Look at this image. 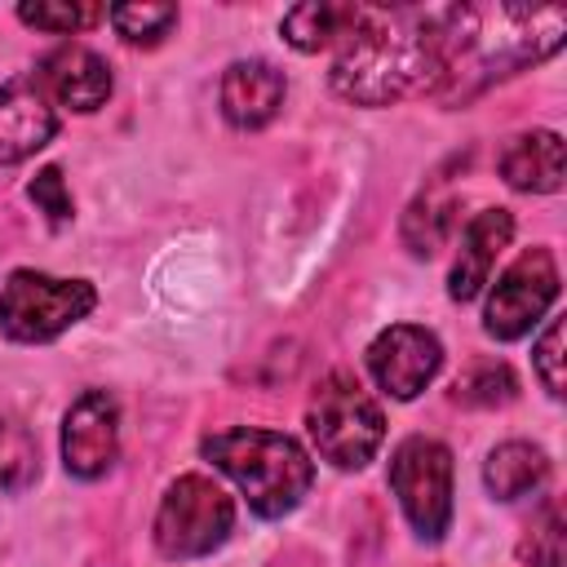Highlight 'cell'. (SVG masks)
Returning <instances> with one entry per match:
<instances>
[{
	"mask_svg": "<svg viewBox=\"0 0 567 567\" xmlns=\"http://www.w3.org/2000/svg\"><path fill=\"white\" fill-rule=\"evenodd\" d=\"M106 18L128 44H159L177 22V4H115Z\"/></svg>",
	"mask_w": 567,
	"mask_h": 567,
	"instance_id": "44dd1931",
	"label": "cell"
},
{
	"mask_svg": "<svg viewBox=\"0 0 567 567\" xmlns=\"http://www.w3.org/2000/svg\"><path fill=\"white\" fill-rule=\"evenodd\" d=\"M443 368V346L430 328L390 323L368 346V372L390 399H416Z\"/></svg>",
	"mask_w": 567,
	"mask_h": 567,
	"instance_id": "9c48e42d",
	"label": "cell"
},
{
	"mask_svg": "<svg viewBox=\"0 0 567 567\" xmlns=\"http://www.w3.org/2000/svg\"><path fill=\"white\" fill-rule=\"evenodd\" d=\"M204 456L239 483V492L248 496L252 514L261 518H284L301 505V496L315 483V461L306 456V447L288 434L275 430H221L204 439Z\"/></svg>",
	"mask_w": 567,
	"mask_h": 567,
	"instance_id": "3957f363",
	"label": "cell"
},
{
	"mask_svg": "<svg viewBox=\"0 0 567 567\" xmlns=\"http://www.w3.org/2000/svg\"><path fill=\"white\" fill-rule=\"evenodd\" d=\"M40 470L35 439L22 421L0 416V492H22Z\"/></svg>",
	"mask_w": 567,
	"mask_h": 567,
	"instance_id": "d6986e66",
	"label": "cell"
},
{
	"mask_svg": "<svg viewBox=\"0 0 567 567\" xmlns=\"http://www.w3.org/2000/svg\"><path fill=\"white\" fill-rule=\"evenodd\" d=\"M306 425L319 456L332 461L337 470H363L385 439V416L354 372H328L315 385Z\"/></svg>",
	"mask_w": 567,
	"mask_h": 567,
	"instance_id": "277c9868",
	"label": "cell"
},
{
	"mask_svg": "<svg viewBox=\"0 0 567 567\" xmlns=\"http://www.w3.org/2000/svg\"><path fill=\"white\" fill-rule=\"evenodd\" d=\"M452 208H456V204H452L447 195H434V190L416 195L412 208L403 213V244H408L416 257L439 252L443 239H447V230H452Z\"/></svg>",
	"mask_w": 567,
	"mask_h": 567,
	"instance_id": "ac0fdd59",
	"label": "cell"
},
{
	"mask_svg": "<svg viewBox=\"0 0 567 567\" xmlns=\"http://www.w3.org/2000/svg\"><path fill=\"white\" fill-rule=\"evenodd\" d=\"M509 235H514V217L505 208L474 213V221L461 230V248H456V261H452V279H447L452 301H470V297L483 292L501 248L509 244Z\"/></svg>",
	"mask_w": 567,
	"mask_h": 567,
	"instance_id": "4fadbf2b",
	"label": "cell"
},
{
	"mask_svg": "<svg viewBox=\"0 0 567 567\" xmlns=\"http://www.w3.org/2000/svg\"><path fill=\"white\" fill-rule=\"evenodd\" d=\"M390 487L421 540H443L452 523V452L439 439H403L390 456Z\"/></svg>",
	"mask_w": 567,
	"mask_h": 567,
	"instance_id": "52a82bcc",
	"label": "cell"
},
{
	"mask_svg": "<svg viewBox=\"0 0 567 567\" xmlns=\"http://www.w3.org/2000/svg\"><path fill=\"white\" fill-rule=\"evenodd\" d=\"M514 394H518V381L505 363H474L456 381V399L470 408H496V403H509Z\"/></svg>",
	"mask_w": 567,
	"mask_h": 567,
	"instance_id": "7402d4cb",
	"label": "cell"
},
{
	"mask_svg": "<svg viewBox=\"0 0 567 567\" xmlns=\"http://www.w3.org/2000/svg\"><path fill=\"white\" fill-rule=\"evenodd\" d=\"M501 177L514 190H532V195H549L563 186V137L549 128H532L505 142L501 151Z\"/></svg>",
	"mask_w": 567,
	"mask_h": 567,
	"instance_id": "9a60e30c",
	"label": "cell"
},
{
	"mask_svg": "<svg viewBox=\"0 0 567 567\" xmlns=\"http://www.w3.org/2000/svg\"><path fill=\"white\" fill-rule=\"evenodd\" d=\"M27 195L35 199V208H40L53 226L71 221V190H66V182H62V168H58V164L40 168V173L31 177V186H27Z\"/></svg>",
	"mask_w": 567,
	"mask_h": 567,
	"instance_id": "cb8c5ba5",
	"label": "cell"
},
{
	"mask_svg": "<svg viewBox=\"0 0 567 567\" xmlns=\"http://www.w3.org/2000/svg\"><path fill=\"white\" fill-rule=\"evenodd\" d=\"M536 372L554 399H563V319H549V328L536 341Z\"/></svg>",
	"mask_w": 567,
	"mask_h": 567,
	"instance_id": "d4e9b609",
	"label": "cell"
},
{
	"mask_svg": "<svg viewBox=\"0 0 567 567\" xmlns=\"http://www.w3.org/2000/svg\"><path fill=\"white\" fill-rule=\"evenodd\" d=\"M58 133L53 102L35 80L0 84V164H22Z\"/></svg>",
	"mask_w": 567,
	"mask_h": 567,
	"instance_id": "7c38bea8",
	"label": "cell"
},
{
	"mask_svg": "<svg viewBox=\"0 0 567 567\" xmlns=\"http://www.w3.org/2000/svg\"><path fill=\"white\" fill-rule=\"evenodd\" d=\"M350 18H354V4H323V0H315V4L288 9L279 31H284V40H288L292 49L319 53V49H328V44H341Z\"/></svg>",
	"mask_w": 567,
	"mask_h": 567,
	"instance_id": "e0dca14e",
	"label": "cell"
},
{
	"mask_svg": "<svg viewBox=\"0 0 567 567\" xmlns=\"http://www.w3.org/2000/svg\"><path fill=\"white\" fill-rule=\"evenodd\" d=\"M563 545H567V536H563V509H558V501H545L540 514L532 518L523 545H518V558L532 563V567H563Z\"/></svg>",
	"mask_w": 567,
	"mask_h": 567,
	"instance_id": "ffe728a7",
	"label": "cell"
},
{
	"mask_svg": "<svg viewBox=\"0 0 567 567\" xmlns=\"http://www.w3.org/2000/svg\"><path fill=\"white\" fill-rule=\"evenodd\" d=\"M18 18L35 31H53V35H71L80 27H93L102 18L97 4H49V0H35V4H18Z\"/></svg>",
	"mask_w": 567,
	"mask_h": 567,
	"instance_id": "603a6c76",
	"label": "cell"
},
{
	"mask_svg": "<svg viewBox=\"0 0 567 567\" xmlns=\"http://www.w3.org/2000/svg\"><path fill=\"white\" fill-rule=\"evenodd\" d=\"M89 279H58L44 270H13L0 288V332L9 341H53L93 310Z\"/></svg>",
	"mask_w": 567,
	"mask_h": 567,
	"instance_id": "5b68a950",
	"label": "cell"
},
{
	"mask_svg": "<svg viewBox=\"0 0 567 567\" xmlns=\"http://www.w3.org/2000/svg\"><path fill=\"white\" fill-rule=\"evenodd\" d=\"M545 474H549V461L532 443H501L483 465V483L496 501H518V496L536 492L545 483Z\"/></svg>",
	"mask_w": 567,
	"mask_h": 567,
	"instance_id": "2e32d148",
	"label": "cell"
},
{
	"mask_svg": "<svg viewBox=\"0 0 567 567\" xmlns=\"http://www.w3.org/2000/svg\"><path fill=\"white\" fill-rule=\"evenodd\" d=\"M235 527V501L204 474H182L155 514V545L164 558H204Z\"/></svg>",
	"mask_w": 567,
	"mask_h": 567,
	"instance_id": "8992f818",
	"label": "cell"
},
{
	"mask_svg": "<svg viewBox=\"0 0 567 567\" xmlns=\"http://www.w3.org/2000/svg\"><path fill=\"white\" fill-rule=\"evenodd\" d=\"M439 84L434 9L354 4L332 62V89L354 106H385Z\"/></svg>",
	"mask_w": 567,
	"mask_h": 567,
	"instance_id": "7a4b0ae2",
	"label": "cell"
},
{
	"mask_svg": "<svg viewBox=\"0 0 567 567\" xmlns=\"http://www.w3.org/2000/svg\"><path fill=\"white\" fill-rule=\"evenodd\" d=\"M284 71H275L261 58L230 62L221 75V111L235 128H261L279 115L284 106Z\"/></svg>",
	"mask_w": 567,
	"mask_h": 567,
	"instance_id": "5bb4252c",
	"label": "cell"
},
{
	"mask_svg": "<svg viewBox=\"0 0 567 567\" xmlns=\"http://www.w3.org/2000/svg\"><path fill=\"white\" fill-rule=\"evenodd\" d=\"M554 297H558V266H554L549 248H527L492 284V297L483 310L487 337L518 341L523 332H532L540 323V315L554 306Z\"/></svg>",
	"mask_w": 567,
	"mask_h": 567,
	"instance_id": "ba28073f",
	"label": "cell"
},
{
	"mask_svg": "<svg viewBox=\"0 0 567 567\" xmlns=\"http://www.w3.org/2000/svg\"><path fill=\"white\" fill-rule=\"evenodd\" d=\"M443 97H474L487 84L558 53L567 13L558 4H452L434 9Z\"/></svg>",
	"mask_w": 567,
	"mask_h": 567,
	"instance_id": "6da1fadb",
	"label": "cell"
},
{
	"mask_svg": "<svg viewBox=\"0 0 567 567\" xmlns=\"http://www.w3.org/2000/svg\"><path fill=\"white\" fill-rule=\"evenodd\" d=\"M35 84L44 89L49 102L71 106V111H97L111 97V66L84 44H58L53 53L40 58Z\"/></svg>",
	"mask_w": 567,
	"mask_h": 567,
	"instance_id": "8fae6325",
	"label": "cell"
},
{
	"mask_svg": "<svg viewBox=\"0 0 567 567\" xmlns=\"http://www.w3.org/2000/svg\"><path fill=\"white\" fill-rule=\"evenodd\" d=\"M120 452V408L106 390H89L62 421V461L75 478H102Z\"/></svg>",
	"mask_w": 567,
	"mask_h": 567,
	"instance_id": "30bf717a",
	"label": "cell"
}]
</instances>
